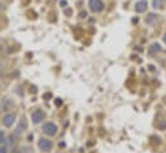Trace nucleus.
<instances>
[{"label": "nucleus", "mask_w": 166, "mask_h": 153, "mask_svg": "<svg viewBox=\"0 0 166 153\" xmlns=\"http://www.w3.org/2000/svg\"><path fill=\"white\" fill-rule=\"evenodd\" d=\"M89 8L94 13H100L104 9V4L102 0H89Z\"/></svg>", "instance_id": "nucleus-1"}, {"label": "nucleus", "mask_w": 166, "mask_h": 153, "mask_svg": "<svg viewBox=\"0 0 166 153\" xmlns=\"http://www.w3.org/2000/svg\"><path fill=\"white\" fill-rule=\"evenodd\" d=\"M57 125L53 124V122H46V124L42 125V131L49 137H53V135L57 134Z\"/></svg>", "instance_id": "nucleus-2"}, {"label": "nucleus", "mask_w": 166, "mask_h": 153, "mask_svg": "<svg viewBox=\"0 0 166 153\" xmlns=\"http://www.w3.org/2000/svg\"><path fill=\"white\" fill-rule=\"evenodd\" d=\"M52 147H53V143L50 142L49 139L41 138V139L39 140V148H40L42 152H49L50 149H52Z\"/></svg>", "instance_id": "nucleus-3"}, {"label": "nucleus", "mask_w": 166, "mask_h": 153, "mask_svg": "<svg viewBox=\"0 0 166 153\" xmlns=\"http://www.w3.org/2000/svg\"><path fill=\"white\" fill-rule=\"evenodd\" d=\"M44 118H45V114L42 111H40V109H36V111H33L31 113V120H32L33 124H39V122H41Z\"/></svg>", "instance_id": "nucleus-4"}, {"label": "nucleus", "mask_w": 166, "mask_h": 153, "mask_svg": "<svg viewBox=\"0 0 166 153\" xmlns=\"http://www.w3.org/2000/svg\"><path fill=\"white\" fill-rule=\"evenodd\" d=\"M135 12L137 13H144L147 9H148V3H147V0H139V1L135 4Z\"/></svg>", "instance_id": "nucleus-5"}, {"label": "nucleus", "mask_w": 166, "mask_h": 153, "mask_svg": "<svg viewBox=\"0 0 166 153\" xmlns=\"http://www.w3.org/2000/svg\"><path fill=\"white\" fill-rule=\"evenodd\" d=\"M14 121H16V114L14 113H8L7 116H4V118H3V125L7 126V127H10L14 124Z\"/></svg>", "instance_id": "nucleus-6"}, {"label": "nucleus", "mask_w": 166, "mask_h": 153, "mask_svg": "<svg viewBox=\"0 0 166 153\" xmlns=\"http://www.w3.org/2000/svg\"><path fill=\"white\" fill-rule=\"evenodd\" d=\"M157 14H155V13H151V14H148V17L146 18V23H148V25H153L157 21Z\"/></svg>", "instance_id": "nucleus-7"}, {"label": "nucleus", "mask_w": 166, "mask_h": 153, "mask_svg": "<svg viewBox=\"0 0 166 153\" xmlns=\"http://www.w3.org/2000/svg\"><path fill=\"white\" fill-rule=\"evenodd\" d=\"M165 4V0H153L152 1V5L155 9H161Z\"/></svg>", "instance_id": "nucleus-8"}, {"label": "nucleus", "mask_w": 166, "mask_h": 153, "mask_svg": "<svg viewBox=\"0 0 166 153\" xmlns=\"http://www.w3.org/2000/svg\"><path fill=\"white\" fill-rule=\"evenodd\" d=\"M4 142V131L0 130V143Z\"/></svg>", "instance_id": "nucleus-9"}, {"label": "nucleus", "mask_w": 166, "mask_h": 153, "mask_svg": "<svg viewBox=\"0 0 166 153\" xmlns=\"http://www.w3.org/2000/svg\"><path fill=\"white\" fill-rule=\"evenodd\" d=\"M0 153H7V151L5 149H0Z\"/></svg>", "instance_id": "nucleus-10"}, {"label": "nucleus", "mask_w": 166, "mask_h": 153, "mask_svg": "<svg viewBox=\"0 0 166 153\" xmlns=\"http://www.w3.org/2000/svg\"><path fill=\"white\" fill-rule=\"evenodd\" d=\"M164 42H165V44H166V33H165V35H164Z\"/></svg>", "instance_id": "nucleus-11"}]
</instances>
